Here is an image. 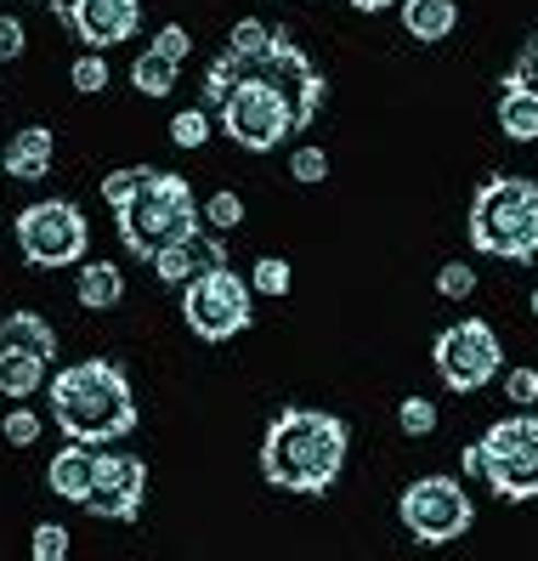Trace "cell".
I'll list each match as a JSON object with an SVG mask.
<instances>
[{"instance_id": "obj_1", "label": "cell", "mask_w": 538, "mask_h": 561, "mask_svg": "<svg viewBox=\"0 0 538 561\" xmlns=\"http://www.w3.org/2000/svg\"><path fill=\"white\" fill-rule=\"evenodd\" d=\"M329 96L323 69L295 46L289 28H273L255 51H221L205 75V108L216 114L221 137L244 153H273L295 130H307Z\"/></svg>"}, {"instance_id": "obj_2", "label": "cell", "mask_w": 538, "mask_h": 561, "mask_svg": "<svg viewBox=\"0 0 538 561\" xmlns=\"http://www.w3.org/2000/svg\"><path fill=\"white\" fill-rule=\"evenodd\" d=\"M51 420L69 443L108 448L137 432L142 409H137V391H130V375L114 357H80L51 375Z\"/></svg>"}, {"instance_id": "obj_3", "label": "cell", "mask_w": 538, "mask_h": 561, "mask_svg": "<svg viewBox=\"0 0 538 561\" xmlns=\"http://www.w3.org/2000/svg\"><path fill=\"white\" fill-rule=\"evenodd\" d=\"M352 432L341 414L323 409H284L261 437V477L278 493H329L346 471Z\"/></svg>"}, {"instance_id": "obj_4", "label": "cell", "mask_w": 538, "mask_h": 561, "mask_svg": "<svg viewBox=\"0 0 538 561\" xmlns=\"http://www.w3.org/2000/svg\"><path fill=\"white\" fill-rule=\"evenodd\" d=\"M114 216H119V244L137 255V261H153L164 244L193 239L198 227H205V216H198V199H193L187 176H176V171H153V164H148L142 187L130 193L125 205H114Z\"/></svg>"}, {"instance_id": "obj_5", "label": "cell", "mask_w": 538, "mask_h": 561, "mask_svg": "<svg viewBox=\"0 0 538 561\" xmlns=\"http://www.w3.org/2000/svg\"><path fill=\"white\" fill-rule=\"evenodd\" d=\"M470 250L499 261H538V182L488 176L470 199Z\"/></svg>"}, {"instance_id": "obj_6", "label": "cell", "mask_w": 538, "mask_h": 561, "mask_svg": "<svg viewBox=\"0 0 538 561\" xmlns=\"http://www.w3.org/2000/svg\"><path fill=\"white\" fill-rule=\"evenodd\" d=\"M459 471L477 477L493 500L504 505H527L538 500V414H511L488 425V432L459 454Z\"/></svg>"}, {"instance_id": "obj_7", "label": "cell", "mask_w": 538, "mask_h": 561, "mask_svg": "<svg viewBox=\"0 0 538 561\" xmlns=\"http://www.w3.org/2000/svg\"><path fill=\"white\" fill-rule=\"evenodd\" d=\"M12 239H18L28 267H80L91 250V227H85V210L75 199H41V205L18 210Z\"/></svg>"}, {"instance_id": "obj_8", "label": "cell", "mask_w": 538, "mask_h": 561, "mask_svg": "<svg viewBox=\"0 0 538 561\" xmlns=\"http://www.w3.org/2000/svg\"><path fill=\"white\" fill-rule=\"evenodd\" d=\"M182 318L198 341H232L255 323V289L250 278H239L232 267H210L193 284H182Z\"/></svg>"}, {"instance_id": "obj_9", "label": "cell", "mask_w": 538, "mask_h": 561, "mask_svg": "<svg viewBox=\"0 0 538 561\" xmlns=\"http://www.w3.org/2000/svg\"><path fill=\"white\" fill-rule=\"evenodd\" d=\"M397 516H402V527H409L420 545H454V539L470 534L477 505H470V493H465L459 477H420V482L402 488Z\"/></svg>"}, {"instance_id": "obj_10", "label": "cell", "mask_w": 538, "mask_h": 561, "mask_svg": "<svg viewBox=\"0 0 538 561\" xmlns=\"http://www.w3.org/2000/svg\"><path fill=\"white\" fill-rule=\"evenodd\" d=\"M431 363H436V380H443L448 391H459V398H470V391H482L499 363H504V346L493 335L488 318H459L454 329H443L431 346Z\"/></svg>"}, {"instance_id": "obj_11", "label": "cell", "mask_w": 538, "mask_h": 561, "mask_svg": "<svg viewBox=\"0 0 538 561\" xmlns=\"http://www.w3.org/2000/svg\"><path fill=\"white\" fill-rule=\"evenodd\" d=\"M148 505V466L137 454H96V477H91V493H85V511L103 516V522H137Z\"/></svg>"}, {"instance_id": "obj_12", "label": "cell", "mask_w": 538, "mask_h": 561, "mask_svg": "<svg viewBox=\"0 0 538 561\" xmlns=\"http://www.w3.org/2000/svg\"><path fill=\"white\" fill-rule=\"evenodd\" d=\"M51 18L75 28L85 51H108L142 28V0H51Z\"/></svg>"}, {"instance_id": "obj_13", "label": "cell", "mask_w": 538, "mask_h": 561, "mask_svg": "<svg viewBox=\"0 0 538 561\" xmlns=\"http://www.w3.org/2000/svg\"><path fill=\"white\" fill-rule=\"evenodd\" d=\"M148 267L159 273V284H193L198 273H210V267H227V250H221V239H210L205 227H198L193 239H176V244H164Z\"/></svg>"}, {"instance_id": "obj_14", "label": "cell", "mask_w": 538, "mask_h": 561, "mask_svg": "<svg viewBox=\"0 0 538 561\" xmlns=\"http://www.w3.org/2000/svg\"><path fill=\"white\" fill-rule=\"evenodd\" d=\"M91 477H96V454H91V443H69V448H57V454H51L46 488L57 493V500H69V505H85Z\"/></svg>"}, {"instance_id": "obj_15", "label": "cell", "mask_w": 538, "mask_h": 561, "mask_svg": "<svg viewBox=\"0 0 538 561\" xmlns=\"http://www.w3.org/2000/svg\"><path fill=\"white\" fill-rule=\"evenodd\" d=\"M397 12H402L409 41H420V46H436L459 28V0H397Z\"/></svg>"}, {"instance_id": "obj_16", "label": "cell", "mask_w": 538, "mask_h": 561, "mask_svg": "<svg viewBox=\"0 0 538 561\" xmlns=\"http://www.w3.org/2000/svg\"><path fill=\"white\" fill-rule=\"evenodd\" d=\"M51 153H57L51 130H46V125H23L18 137L7 142V176H18V182L51 176Z\"/></svg>"}, {"instance_id": "obj_17", "label": "cell", "mask_w": 538, "mask_h": 561, "mask_svg": "<svg viewBox=\"0 0 538 561\" xmlns=\"http://www.w3.org/2000/svg\"><path fill=\"white\" fill-rule=\"evenodd\" d=\"M0 352H23V357H57V329L41 312H7L0 318Z\"/></svg>"}, {"instance_id": "obj_18", "label": "cell", "mask_w": 538, "mask_h": 561, "mask_svg": "<svg viewBox=\"0 0 538 561\" xmlns=\"http://www.w3.org/2000/svg\"><path fill=\"white\" fill-rule=\"evenodd\" d=\"M75 301H80L85 312H114V307L125 301V273L108 267V261H80Z\"/></svg>"}, {"instance_id": "obj_19", "label": "cell", "mask_w": 538, "mask_h": 561, "mask_svg": "<svg viewBox=\"0 0 538 561\" xmlns=\"http://www.w3.org/2000/svg\"><path fill=\"white\" fill-rule=\"evenodd\" d=\"M499 130L511 142H538V96L516 80H504L499 91Z\"/></svg>"}, {"instance_id": "obj_20", "label": "cell", "mask_w": 538, "mask_h": 561, "mask_svg": "<svg viewBox=\"0 0 538 561\" xmlns=\"http://www.w3.org/2000/svg\"><path fill=\"white\" fill-rule=\"evenodd\" d=\"M41 380H46V363H41V357L0 352V398L23 403V398H35V391H41Z\"/></svg>"}, {"instance_id": "obj_21", "label": "cell", "mask_w": 538, "mask_h": 561, "mask_svg": "<svg viewBox=\"0 0 538 561\" xmlns=\"http://www.w3.org/2000/svg\"><path fill=\"white\" fill-rule=\"evenodd\" d=\"M130 85H137L142 96H171V85H176V62H164L159 51H142L137 62H130Z\"/></svg>"}, {"instance_id": "obj_22", "label": "cell", "mask_w": 538, "mask_h": 561, "mask_svg": "<svg viewBox=\"0 0 538 561\" xmlns=\"http://www.w3.org/2000/svg\"><path fill=\"white\" fill-rule=\"evenodd\" d=\"M198 216H205V221L216 227V233H239V227H244V199L221 187V193H210V199L198 205Z\"/></svg>"}, {"instance_id": "obj_23", "label": "cell", "mask_w": 538, "mask_h": 561, "mask_svg": "<svg viewBox=\"0 0 538 561\" xmlns=\"http://www.w3.org/2000/svg\"><path fill=\"white\" fill-rule=\"evenodd\" d=\"M171 142L176 148H205L210 142V108H182L171 119Z\"/></svg>"}, {"instance_id": "obj_24", "label": "cell", "mask_w": 538, "mask_h": 561, "mask_svg": "<svg viewBox=\"0 0 538 561\" xmlns=\"http://www.w3.org/2000/svg\"><path fill=\"white\" fill-rule=\"evenodd\" d=\"M250 289L255 295H273V301H278V295H289V261L284 255H261L255 273H250Z\"/></svg>"}, {"instance_id": "obj_25", "label": "cell", "mask_w": 538, "mask_h": 561, "mask_svg": "<svg viewBox=\"0 0 538 561\" xmlns=\"http://www.w3.org/2000/svg\"><path fill=\"white\" fill-rule=\"evenodd\" d=\"M397 425H402L409 437H431V432H436V403H431V398H402V403H397Z\"/></svg>"}, {"instance_id": "obj_26", "label": "cell", "mask_w": 538, "mask_h": 561, "mask_svg": "<svg viewBox=\"0 0 538 561\" xmlns=\"http://www.w3.org/2000/svg\"><path fill=\"white\" fill-rule=\"evenodd\" d=\"M69 80H75V91H85V96L108 91V62H103V51H85V57H75Z\"/></svg>"}, {"instance_id": "obj_27", "label": "cell", "mask_w": 538, "mask_h": 561, "mask_svg": "<svg viewBox=\"0 0 538 561\" xmlns=\"http://www.w3.org/2000/svg\"><path fill=\"white\" fill-rule=\"evenodd\" d=\"M28 556H35V561H62V556H69V527L41 522L35 539H28Z\"/></svg>"}, {"instance_id": "obj_28", "label": "cell", "mask_w": 538, "mask_h": 561, "mask_svg": "<svg viewBox=\"0 0 538 561\" xmlns=\"http://www.w3.org/2000/svg\"><path fill=\"white\" fill-rule=\"evenodd\" d=\"M0 432H7V443H12V448H35L46 425H41V414H35V409H12Z\"/></svg>"}, {"instance_id": "obj_29", "label": "cell", "mask_w": 538, "mask_h": 561, "mask_svg": "<svg viewBox=\"0 0 538 561\" xmlns=\"http://www.w3.org/2000/svg\"><path fill=\"white\" fill-rule=\"evenodd\" d=\"M289 176H295V182H307V187L323 182V176H329V153L312 148V142H307V148H295V153H289Z\"/></svg>"}, {"instance_id": "obj_30", "label": "cell", "mask_w": 538, "mask_h": 561, "mask_svg": "<svg viewBox=\"0 0 538 561\" xmlns=\"http://www.w3.org/2000/svg\"><path fill=\"white\" fill-rule=\"evenodd\" d=\"M148 51H159L164 62H176V69H182L187 51H193V41H187V28H182V23H164L159 35H153V46H148Z\"/></svg>"}, {"instance_id": "obj_31", "label": "cell", "mask_w": 538, "mask_h": 561, "mask_svg": "<svg viewBox=\"0 0 538 561\" xmlns=\"http://www.w3.org/2000/svg\"><path fill=\"white\" fill-rule=\"evenodd\" d=\"M142 176H148V164H125V171H114V176H103V199L108 205H125L130 193L142 187Z\"/></svg>"}, {"instance_id": "obj_32", "label": "cell", "mask_w": 538, "mask_h": 561, "mask_svg": "<svg viewBox=\"0 0 538 561\" xmlns=\"http://www.w3.org/2000/svg\"><path fill=\"white\" fill-rule=\"evenodd\" d=\"M436 289H443L448 301H465V295H477V267H459V261H448V267L436 273Z\"/></svg>"}, {"instance_id": "obj_33", "label": "cell", "mask_w": 538, "mask_h": 561, "mask_svg": "<svg viewBox=\"0 0 538 561\" xmlns=\"http://www.w3.org/2000/svg\"><path fill=\"white\" fill-rule=\"evenodd\" d=\"M266 35H273V28H266L261 18H239L232 35H227V51H255V46H266Z\"/></svg>"}, {"instance_id": "obj_34", "label": "cell", "mask_w": 538, "mask_h": 561, "mask_svg": "<svg viewBox=\"0 0 538 561\" xmlns=\"http://www.w3.org/2000/svg\"><path fill=\"white\" fill-rule=\"evenodd\" d=\"M504 398H511V403H538V369H511V375H504Z\"/></svg>"}, {"instance_id": "obj_35", "label": "cell", "mask_w": 538, "mask_h": 561, "mask_svg": "<svg viewBox=\"0 0 538 561\" xmlns=\"http://www.w3.org/2000/svg\"><path fill=\"white\" fill-rule=\"evenodd\" d=\"M504 80H516V85H527L533 96H538V35L522 46V57H516V69L511 75H504Z\"/></svg>"}, {"instance_id": "obj_36", "label": "cell", "mask_w": 538, "mask_h": 561, "mask_svg": "<svg viewBox=\"0 0 538 561\" xmlns=\"http://www.w3.org/2000/svg\"><path fill=\"white\" fill-rule=\"evenodd\" d=\"M23 46H28V41H23V23L0 12V62H18V57H23Z\"/></svg>"}, {"instance_id": "obj_37", "label": "cell", "mask_w": 538, "mask_h": 561, "mask_svg": "<svg viewBox=\"0 0 538 561\" xmlns=\"http://www.w3.org/2000/svg\"><path fill=\"white\" fill-rule=\"evenodd\" d=\"M352 7H357V12H391L397 0H352Z\"/></svg>"}, {"instance_id": "obj_38", "label": "cell", "mask_w": 538, "mask_h": 561, "mask_svg": "<svg viewBox=\"0 0 538 561\" xmlns=\"http://www.w3.org/2000/svg\"><path fill=\"white\" fill-rule=\"evenodd\" d=\"M533 318H538V289H533Z\"/></svg>"}]
</instances>
